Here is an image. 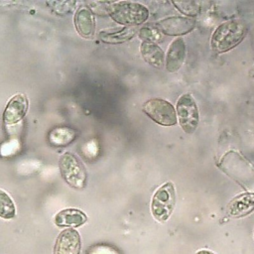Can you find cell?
I'll return each mask as SVG.
<instances>
[{
  "label": "cell",
  "instance_id": "obj_1",
  "mask_svg": "<svg viewBox=\"0 0 254 254\" xmlns=\"http://www.w3.org/2000/svg\"><path fill=\"white\" fill-rule=\"evenodd\" d=\"M246 34L247 27L241 20L226 21L213 32L210 41L211 48L216 53H225L236 47Z\"/></svg>",
  "mask_w": 254,
  "mask_h": 254
},
{
  "label": "cell",
  "instance_id": "obj_2",
  "mask_svg": "<svg viewBox=\"0 0 254 254\" xmlns=\"http://www.w3.org/2000/svg\"><path fill=\"white\" fill-rule=\"evenodd\" d=\"M108 15L115 22L132 27L144 23L149 17V11L140 3L121 1L110 3Z\"/></svg>",
  "mask_w": 254,
  "mask_h": 254
},
{
  "label": "cell",
  "instance_id": "obj_3",
  "mask_svg": "<svg viewBox=\"0 0 254 254\" xmlns=\"http://www.w3.org/2000/svg\"><path fill=\"white\" fill-rule=\"evenodd\" d=\"M59 168L64 181L71 188L81 190L86 185L87 174L82 162L73 154L66 152L59 161Z\"/></svg>",
  "mask_w": 254,
  "mask_h": 254
},
{
  "label": "cell",
  "instance_id": "obj_4",
  "mask_svg": "<svg viewBox=\"0 0 254 254\" xmlns=\"http://www.w3.org/2000/svg\"><path fill=\"white\" fill-rule=\"evenodd\" d=\"M176 204V191L172 182L160 187L153 195L151 211L153 217L159 222H165L171 216Z\"/></svg>",
  "mask_w": 254,
  "mask_h": 254
},
{
  "label": "cell",
  "instance_id": "obj_5",
  "mask_svg": "<svg viewBox=\"0 0 254 254\" xmlns=\"http://www.w3.org/2000/svg\"><path fill=\"white\" fill-rule=\"evenodd\" d=\"M143 111L153 121L163 126H173L177 124L178 118L174 106L167 100L153 98L143 104Z\"/></svg>",
  "mask_w": 254,
  "mask_h": 254
},
{
  "label": "cell",
  "instance_id": "obj_6",
  "mask_svg": "<svg viewBox=\"0 0 254 254\" xmlns=\"http://www.w3.org/2000/svg\"><path fill=\"white\" fill-rule=\"evenodd\" d=\"M177 114L182 129L188 134L193 133L198 125L199 115L196 103L191 94H183L178 99Z\"/></svg>",
  "mask_w": 254,
  "mask_h": 254
},
{
  "label": "cell",
  "instance_id": "obj_7",
  "mask_svg": "<svg viewBox=\"0 0 254 254\" xmlns=\"http://www.w3.org/2000/svg\"><path fill=\"white\" fill-rule=\"evenodd\" d=\"M80 235L75 229L67 228L58 235L54 254H80Z\"/></svg>",
  "mask_w": 254,
  "mask_h": 254
},
{
  "label": "cell",
  "instance_id": "obj_8",
  "mask_svg": "<svg viewBox=\"0 0 254 254\" xmlns=\"http://www.w3.org/2000/svg\"><path fill=\"white\" fill-rule=\"evenodd\" d=\"M29 107V100L23 93L14 95L7 103L3 113V121L12 125L20 122L26 115Z\"/></svg>",
  "mask_w": 254,
  "mask_h": 254
},
{
  "label": "cell",
  "instance_id": "obj_9",
  "mask_svg": "<svg viewBox=\"0 0 254 254\" xmlns=\"http://www.w3.org/2000/svg\"><path fill=\"white\" fill-rule=\"evenodd\" d=\"M195 26V21L187 17H169L157 23L158 30L168 36L185 35Z\"/></svg>",
  "mask_w": 254,
  "mask_h": 254
},
{
  "label": "cell",
  "instance_id": "obj_10",
  "mask_svg": "<svg viewBox=\"0 0 254 254\" xmlns=\"http://www.w3.org/2000/svg\"><path fill=\"white\" fill-rule=\"evenodd\" d=\"M254 210V192H243L226 206V214L231 217H242Z\"/></svg>",
  "mask_w": 254,
  "mask_h": 254
},
{
  "label": "cell",
  "instance_id": "obj_11",
  "mask_svg": "<svg viewBox=\"0 0 254 254\" xmlns=\"http://www.w3.org/2000/svg\"><path fill=\"white\" fill-rule=\"evenodd\" d=\"M74 26L77 33L85 39H91L95 33V19L93 12L87 7H80L74 15Z\"/></svg>",
  "mask_w": 254,
  "mask_h": 254
},
{
  "label": "cell",
  "instance_id": "obj_12",
  "mask_svg": "<svg viewBox=\"0 0 254 254\" xmlns=\"http://www.w3.org/2000/svg\"><path fill=\"white\" fill-rule=\"evenodd\" d=\"M186 58V44L183 39L178 38L169 47L166 58V68L170 72L178 71L183 65Z\"/></svg>",
  "mask_w": 254,
  "mask_h": 254
},
{
  "label": "cell",
  "instance_id": "obj_13",
  "mask_svg": "<svg viewBox=\"0 0 254 254\" xmlns=\"http://www.w3.org/2000/svg\"><path fill=\"white\" fill-rule=\"evenodd\" d=\"M87 220L85 213L79 209L66 208L58 212L55 216V223L59 227H78Z\"/></svg>",
  "mask_w": 254,
  "mask_h": 254
},
{
  "label": "cell",
  "instance_id": "obj_14",
  "mask_svg": "<svg viewBox=\"0 0 254 254\" xmlns=\"http://www.w3.org/2000/svg\"><path fill=\"white\" fill-rule=\"evenodd\" d=\"M141 55L146 63L152 66L161 68L164 65L165 55L163 50L155 43L143 42L141 44Z\"/></svg>",
  "mask_w": 254,
  "mask_h": 254
},
{
  "label": "cell",
  "instance_id": "obj_15",
  "mask_svg": "<svg viewBox=\"0 0 254 254\" xmlns=\"http://www.w3.org/2000/svg\"><path fill=\"white\" fill-rule=\"evenodd\" d=\"M76 137V131L70 127H56L49 133V141L52 145L63 147L70 144Z\"/></svg>",
  "mask_w": 254,
  "mask_h": 254
},
{
  "label": "cell",
  "instance_id": "obj_16",
  "mask_svg": "<svg viewBox=\"0 0 254 254\" xmlns=\"http://www.w3.org/2000/svg\"><path fill=\"white\" fill-rule=\"evenodd\" d=\"M137 34V30L132 27H124L116 32L102 31L99 34L100 40L107 44H121L129 41Z\"/></svg>",
  "mask_w": 254,
  "mask_h": 254
},
{
  "label": "cell",
  "instance_id": "obj_17",
  "mask_svg": "<svg viewBox=\"0 0 254 254\" xmlns=\"http://www.w3.org/2000/svg\"><path fill=\"white\" fill-rule=\"evenodd\" d=\"M16 215V207L10 195L0 190V217L3 219H12Z\"/></svg>",
  "mask_w": 254,
  "mask_h": 254
},
{
  "label": "cell",
  "instance_id": "obj_18",
  "mask_svg": "<svg viewBox=\"0 0 254 254\" xmlns=\"http://www.w3.org/2000/svg\"><path fill=\"white\" fill-rule=\"evenodd\" d=\"M48 5L51 6V9L54 10L57 14H65L69 13L73 10L76 2L74 1H55V2H48Z\"/></svg>",
  "mask_w": 254,
  "mask_h": 254
},
{
  "label": "cell",
  "instance_id": "obj_19",
  "mask_svg": "<svg viewBox=\"0 0 254 254\" xmlns=\"http://www.w3.org/2000/svg\"><path fill=\"white\" fill-rule=\"evenodd\" d=\"M173 4L185 15L194 16L199 12V6L196 2L188 1V2H173Z\"/></svg>",
  "mask_w": 254,
  "mask_h": 254
},
{
  "label": "cell",
  "instance_id": "obj_20",
  "mask_svg": "<svg viewBox=\"0 0 254 254\" xmlns=\"http://www.w3.org/2000/svg\"><path fill=\"white\" fill-rule=\"evenodd\" d=\"M86 254H122L117 248L106 245V244H98L91 246L87 249Z\"/></svg>",
  "mask_w": 254,
  "mask_h": 254
},
{
  "label": "cell",
  "instance_id": "obj_21",
  "mask_svg": "<svg viewBox=\"0 0 254 254\" xmlns=\"http://www.w3.org/2000/svg\"><path fill=\"white\" fill-rule=\"evenodd\" d=\"M139 37L143 40V42H152L157 41L161 38L159 30L151 27H144L139 31Z\"/></svg>",
  "mask_w": 254,
  "mask_h": 254
},
{
  "label": "cell",
  "instance_id": "obj_22",
  "mask_svg": "<svg viewBox=\"0 0 254 254\" xmlns=\"http://www.w3.org/2000/svg\"><path fill=\"white\" fill-rule=\"evenodd\" d=\"M111 2H89L90 10H92L94 13L99 14L100 16L108 15L109 13V7Z\"/></svg>",
  "mask_w": 254,
  "mask_h": 254
},
{
  "label": "cell",
  "instance_id": "obj_23",
  "mask_svg": "<svg viewBox=\"0 0 254 254\" xmlns=\"http://www.w3.org/2000/svg\"><path fill=\"white\" fill-rule=\"evenodd\" d=\"M195 254H214V253H212L211 251H209V250H205V249H202V250H199V251H197Z\"/></svg>",
  "mask_w": 254,
  "mask_h": 254
}]
</instances>
